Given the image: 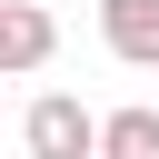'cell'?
Instances as JSON below:
<instances>
[{"instance_id":"cell-1","label":"cell","mask_w":159,"mask_h":159,"mask_svg":"<svg viewBox=\"0 0 159 159\" xmlns=\"http://www.w3.org/2000/svg\"><path fill=\"white\" fill-rule=\"evenodd\" d=\"M20 139H30V159H99V119L70 99V89H50V99H30V119H20Z\"/></svg>"},{"instance_id":"cell-2","label":"cell","mask_w":159,"mask_h":159,"mask_svg":"<svg viewBox=\"0 0 159 159\" xmlns=\"http://www.w3.org/2000/svg\"><path fill=\"white\" fill-rule=\"evenodd\" d=\"M50 50H60V20H50L40 0H0V80L50 70Z\"/></svg>"},{"instance_id":"cell-3","label":"cell","mask_w":159,"mask_h":159,"mask_svg":"<svg viewBox=\"0 0 159 159\" xmlns=\"http://www.w3.org/2000/svg\"><path fill=\"white\" fill-rule=\"evenodd\" d=\"M99 40L129 70H159V0H99Z\"/></svg>"},{"instance_id":"cell-4","label":"cell","mask_w":159,"mask_h":159,"mask_svg":"<svg viewBox=\"0 0 159 159\" xmlns=\"http://www.w3.org/2000/svg\"><path fill=\"white\" fill-rule=\"evenodd\" d=\"M99 159H159V109H109L99 119Z\"/></svg>"}]
</instances>
